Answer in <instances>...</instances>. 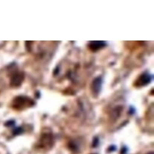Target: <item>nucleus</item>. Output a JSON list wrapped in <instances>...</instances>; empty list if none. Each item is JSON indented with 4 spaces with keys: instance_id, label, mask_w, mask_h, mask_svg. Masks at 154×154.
I'll return each instance as SVG.
<instances>
[{
    "instance_id": "obj_1",
    "label": "nucleus",
    "mask_w": 154,
    "mask_h": 154,
    "mask_svg": "<svg viewBox=\"0 0 154 154\" xmlns=\"http://www.w3.org/2000/svg\"><path fill=\"white\" fill-rule=\"evenodd\" d=\"M34 105V102L27 97L19 96L16 97L13 102V106L18 109L30 107Z\"/></svg>"
},
{
    "instance_id": "obj_2",
    "label": "nucleus",
    "mask_w": 154,
    "mask_h": 154,
    "mask_svg": "<svg viewBox=\"0 0 154 154\" xmlns=\"http://www.w3.org/2000/svg\"><path fill=\"white\" fill-rule=\"evenodd\" d=\"M24 75L23 72H17L14 73L11 79V85L14 87H18L23 82Z\"/></svg>"
},
{
    "instance_id": "obj_3",
    "label": "nucleus",
    "mask_w": 154,
    "mask_h": 154,
    "mask_svg": "<svg viewBox=\"0 0 154 154\" xmlns=\"http://www.w3.org/2000/svg\"><path fill=\"white\" fill-rule=\"evenodd\" d=\"M150 81L151 76L147 73H144L141 75L136 81V85L138 87H143L148 84Z\"/></svg>"
},
{
    "instance_id": "obj_4",
    "label": "nucleus",
    "mask_w": 154,
    "mask_h": 154,
    "mask_svg": "<svg viewBox=\"0 0 154 154\" xmlns=\"http://www.w3.org/2000/svg\"><path fill=\"white\" fill-rule=\"evenodd\" d=\"M105 45H106V43L104 41H93V42H91L89 44L88 47L90 50H91L92 51H96L104 47Z\"/></svg>"
},
{
    "instance_id": "obj_5",
    "label": "nucleus",
    "mask_w": 154,
    "mask_h": 154,
    "mask_svg": "<svg viewBox=\"0 0 154 154\" xmlns=\"http://www.w3.org/2000/svg\"><path fill=\"white\" fill-rule=\"evenodd\" d=\"M102 85V79L100 78H96L94 80L92 84V90L94 93L98 94L99 93Z\"/></svg>"
}]
</instances>
